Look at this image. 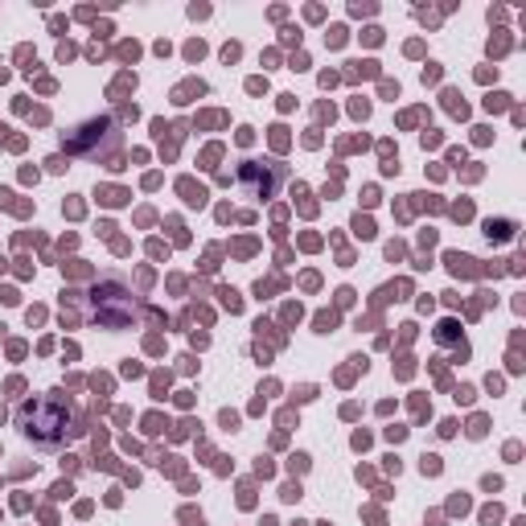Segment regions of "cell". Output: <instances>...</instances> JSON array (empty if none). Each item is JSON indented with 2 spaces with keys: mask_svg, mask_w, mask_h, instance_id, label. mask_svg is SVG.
I'll return each instance as SVG.
<instances>
[{
  "mask_svg": "<svg viewBox=\"0 0 526 526\" xmlns=\"http://www.w3.org/2000/svg\"><path fill=\"white\" fill-rule=\"evenodd\" d=\"M66 407H70V399H62V391H49L46 399H33L16 411V424L29 440L54 448L66 436Z\"/></svg>",
  "mask_w": 526,
  "mask_h": 526,
  "instance_id": "cell-1",
  "label": "cell"
},
{
  "mask_svg": "<svg viewBox=\"0 0 526 526\" xmlns=\"http://www.w3.org/2000/svg\"><path fill=\"white\" fill-rule=\"evenodd\" d=\"M424 473H440V460H436V457H424Z\"/></svg>",
  "mask_w": 526,
  "mask_h": 526,
  "instance_id": "cell-4",
  "label": "cell"
},
{
  "mask_svg": "<svg viewBox=\"0 0 526 526\" xmlns=\"http://www.w3.org/2000/svg\"><path fill=\"white\" fill-rule=\"evenodd\" d=\"M279 177H284V169L279 164H267L259 173V161H247L243 164V185H247V194L251 197H272L276 194V185H279Z\"/></svg>",
  "mask_w": 526,
  "mask_h": 526,
  "instance_id": "cell-3",
  "label": "cell"
},
{
  "mask_svg": "<svg viewBox=\"0 0 526 526\" xmlns=\"http://www.w3.org/2000/svg\"><path fill=\"white\" fill-rule=\"evenodd\" d=\"M91 304H95V321L107 329H124L136 317V300H132L119 284H103V288H95V296H91Z\"/></svg>",
  "mask_w": 526,
  "mask_h": 526,
  "instance_id": "cell-2",
  "label": "cell"
}]
</instances>
